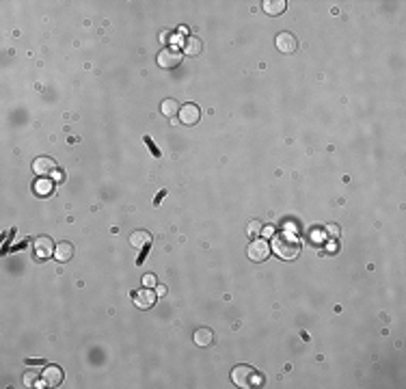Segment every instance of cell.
<instances>
[{
  "label": "cell",
  "instance_id": "obj_1",
  "mask_svg": "<svg viewBox=\"0 0 406 389\" xmlns=\"http://www.w3.org/2000/svg\"><path fill=\"white\" fill-rule=\"evenodd\" d=\"M270 249H273L281 260H296L298 253H301V242L296 240L294 233L281 231V233H275Z\"/></svg>",
  "mask_w": 406,
  "mask_h": 389
},
{
  "label": "cell",
  "instance_id": "obj_2",
  "mask_svg": "<svg viewBox=\"0 0 406 389\" xmlns=\"http://www.w3.org/2000/svg\"><path fill=\"white\" fill-rule=\"evenodd\" d=\"M231 381H234V385H238V387L249 389V387H259L264 383V378L251 365H236L234 370H231Z\"/></svg>",
  "mask_w": 406,
  "mask_h": 389
},
{
  "label": "cell",
  "instance_id": "obj_3",
  "mask_svg": "<svg viewBox=\"0 0 406 389\" xmlns=\"http://www.w3.org/2000/svg\"><path fill=\"white\" fill-rule=\"evenodd\" d=\"M270 245L266 240H253L249 245V249H246V255H249V260H253V262H266L268 260V255H270Z\"/></svg>",
  "mask_w": 406,
  "mask_h": 389
},
{
  "label": "cell",
  "instance_id": "obj_4",
  "mask_svg": "<svg viewBox=\"0 0 406 389\" xmlns=\"http://www.w3.org/2000/svg\"><path fill=\"white\" fill-rule=\"evenodd\" d=\"M182 52L177 48H164V50L158 54V65L164 67V70H173V67H177L182 63Z\"/></svg>",
  "mask_w": 406,
  "mask_h": 389
},
{
  "label": "cell",
  "instance_id": "obj_5",
  "mask_svg": "<svg viewBox=\"0 0 406 389\" xmlns=\"http://www.w3.org/2000/svg\"><path fill=\"white\" fill-rule=\"evenodd\" d=\"M179 121H182V125H197L199 123V119H201V109L197 104H184L182 109H179Z\"/></svg>",
  "mask_w": 406,
  "mask_h": 389
},
{
  "label": "cell",
  "instance_id": "obj_6",
  "mask_svg": "<svg viewBox=\"0 0 406 389\" xmlns=\"http://www.w3.org/2000/svg\"><path fill=\"white\" fill-rule=\"evenodd\" d=\"M132 300L139 309H149V307L156 305V294H153L151 288H145V290H139V292H132Z\"/></svg>",
  "mask_w": 406,
  "mask_h": 389
},
{
  "label": "cell",
  "instance_id": "obj_7",
  "mask_svg": "<svg viewBox=\"0 0 406 389\" xmlns=\"http://www.w3.org/2000/svg\"><path fill=\"white\" fill-rule=\"evenodd\" d=\"M33 247H35V253H37V257H41V260H48L50 255H54V242H52V238H48V236H39V238H35V242H33Z\"/></svg>",
  "mask_w": 406,
  "mask_h": 389
},
{
  "label": "cell",
  "instance_id": "obj_8",
  "mask_svg": "<svg viewBox=\"0 0 406 389\" xmlns=\"http://www.w3.org/2000/svg\"><path fill=\"white\" fill-rule=\"evenodd\" d=\"M33 171H35V175H39V178H48V175H54L56 173V162L52 158H46V156H41V158H37L33 162Z\"/></svg>",
  "mask_w": 406,
  "mask_h": 389
},
{
  "label": "cell",
  "instance_id": "obj_9",
  "mask_svg": "<svg viewBox=\"0 0 406 389\" xmlns=\"http://www.w3.org/2000/svg\"><path fill=\"white\" fill-rule=\"evenodd\" d=\"M277 48H279V52H283V54H292V52H296L298 41L292 33H279L277 35Z\"/></svg>",
  "mask_w": 406,
  "mask_h": 389
},
{
  "label": "cell",
  "instance_id": "obj_10",
  "mask_svg": "<svg viewBox=\"0 0 406 389\" xmlns=\"http://www.w3.org/2000/svg\"><path fill=\"white\" fill-rule=\"evenodd\" d=\"M63 378H65V374L59 365H48L43 370V381L48 383V387H59L63 383Z\"/></svg>",
  "mask_w": 406,
  "mask_h": 389
},
{
  "label": "cell",
  "instance_id": "obj_11",
  "mask_svg": "<svg viewBox=\"0 0 406 389\" xmlns=\"http://www.w3.org/2000/svg\"><path fill=\"white\" fill-rule=\"evenodd\" d=\"M151 233L149 231H145V229H137L130 236V245L134 247V249H145V247H151Z\"/></svg>",
  "mask_w": 406,
  "mask_h": 389
},
{
  "label": "cell",
  "instance_id": "obj_12",
  "mask_svg": "<svg viewBox=\"0 0 406 389\" xmlns=\"http://www.w3.org/2000/svg\"><path fill=\"white\" fill-rule=\"evenodd\" d=\"M203 52V41L199 37H186L184 39V54L186 56H199Z\"/></svg>",
  "mask_w": 406,
  "mask_h": 389
},
{
  "label": "cell",
  "instance_id": "obj_13",
  "mask_svg": "<svg viewBox=\"0 0 406 389\" xmlns=\"http://www.w3.org/2000/svg\"><path fill=\"white\" fill-rule=\"evenodd\" d=\"M262 5H264V11L268 15H281L285 11V7H287L285 0H264Z\"/></svg>",
  "mask_w": 406,
  "mask_h": 389
},
{
  "label": "cell",
  "instance_id": "obj_14",
  "mask_svg": "<svg viewBox=\"0 0 406 389\" xmlns=\"http://www.w3.org/2000/svg\"><path fill=\"white\" fill-rule=\"evenodd\" d=\"M54 257L65 264V262H70L74 257V247L70 242H61V245H56V249H54Z\"/></svg>",
  "mask_w": 406,
  "mask_h": 389
},
{
  "label": "cell",
  "instance_id": "obj_15",
  "mask_svg": "<svg viewBox=\"0 0 406 389\" xmlns=\"http://www.w3.org/2000/svg\"><path fill=\"white\" fill-rule=\"evenodd\" d=\"M212 342H214V333H212L210 329L201 327V329L195 331V344L197 346H210Z\"/></svg>",
  "mask_w": 406,
  "mask_h": 389
},
{
  "label": "cell",
  "instance_id": "obj_16",
  "mask_svg": "<svg viewBox=\"0 0 406 389\" xmlns=\"http://www.w3.org/2000/svg\"><path fill=\"white\" fill-rule=\"evenodd\" d=\"M160 109H162V115H164V117H169V119H171V117H175V115L179 113L182 106H179L175 100H173V97H169V100H164V102H162Z\"/></svg>",
  "mask_w": 406,
  "mask_h": 389
},
{
  "label": "cell",
  "instance_id": "obj_17",
  "mask_svg": "<svg viewBox=\"0 0 406 389\" xmlns=\"http://www.w3.org/2000/svg\"><path fill=\"white\" fill-rule=\"evenodd\" d=\"M35 190H37V194H39V197H48V194L52 192V182L48 180V178H41L39 182L35 184Z\"/></svg>",
  "mask_w": 406,
  "mask_h": 389
},
{
  "label": "cell",
  "instance_id": "obj_18",
  "mask_svg": "<svg viewBox=\"0 0 406 389\" xmlns=\"http://www.w3.org/2000/svg\"><path fill=\"white\" fill-rule=\"evenodd\" d=\"M143 141H145V145H147V149H149V152L153 154V158H160V156H162V152H160V149L156 147V143L151 141V136H145Z\"/></svg>",
  "mask_w": 406,
  "mask_h": 389
},
{
  "label": "cell",
  "instance_id": "obj_19",
  "mask_svg": "<svg viewBox=\"0 0 406 389\" xmlns=\"http://www.w3.org/2000/svg\"><path fill=\"white\" fill-rule=\"evenodd\" d=\"M262 229H264V227H262V223H259V221L255 219V221H251V223H249V229H246V231L251 233V236H257V233L262 231Z\"/></svg>",
  "mask_w": 406,
  "mask_h": 389
},
{
  "label": "cell",
  "instance_id": "obj_20",
  "mask_svg": "<svg viewBox=\"0 0 406 389\" xmlns=\"http://www.w3.org/2000/svg\"><path fill=\"white\" fill-rule=\"evenodd\" d=\"M143 284H145V288H153L158 284V279H156V275H145L143 277Z\"/></svg>",
  "mask_w": 406,
  "mask_h": 389
},
{
  "label": "cell",
  "instance_id": "obj_21",
  "mask_svg": "<svg viewBox=\"0 0 406 389\" xmlns=\"http://www.w3.org/2000/svg\"><path fill=\"white\" fill-rule=\"evenodd\" d=\"M35 383H37V374H33V372L24 374V385H26V387H31V385H35Z\"/></svg>",
  "mask_w": 406,
  "mask_h": 389
},
{
  "label": "cell",
  "instance_id": "obj_22",
  "mask_svg": "<svg viewBox=\"0 0 406 389\" xmlns=\"http://www.w3.org/2000/svg\"><path fill=\"white\" fill-rule=\"evenodd\" d=\"M275 231H277V229H275L273 225H268V227H264V229H262V233H264V236H268V238H270V236H275Z\"/></svg>",
  "mask_w": 406,
  "mask_h": 389
},
{
  "label": "cell",
  "instance_id": "obj_23",
  "mask_svg": "<svg viewBox=\"0 0 406 389\" xmlns=\"http://www.w3.org/2000/svg\"><path fill=\"white\" fill-rule=\"evenodd\" d=\"M164 194H167V190H160V192L156 194V199H153V206H158V203L164 199Z\"/></svg>",
  "mask_w": 406,
  "mask_h": 389
},
{
  "label": "cell",
  "instance_id": "obj_24",
  "mask_svg": "<svg viewBox=\"0 0 406 389\" xmlns=\"http://www.w3.org/2000/svg\"><path fill=\"white\" fill-rule=\"evenodd\" d=\"M26 363L28 365H46V361H41V359H33V361H31V359H26Z\"/></svg>",
  "mask_w": 406,
  "mask_h": 389
}]
</instances>
